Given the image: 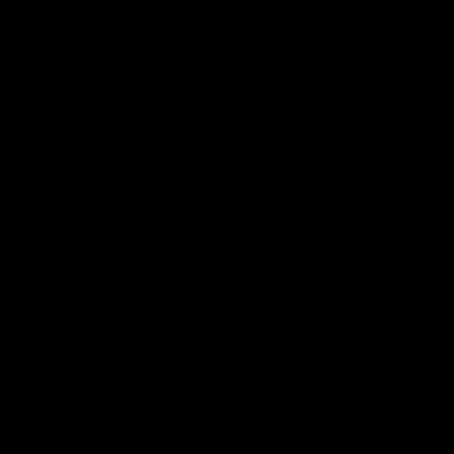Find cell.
Segmentation results:
<instances>
[]
</instances>
